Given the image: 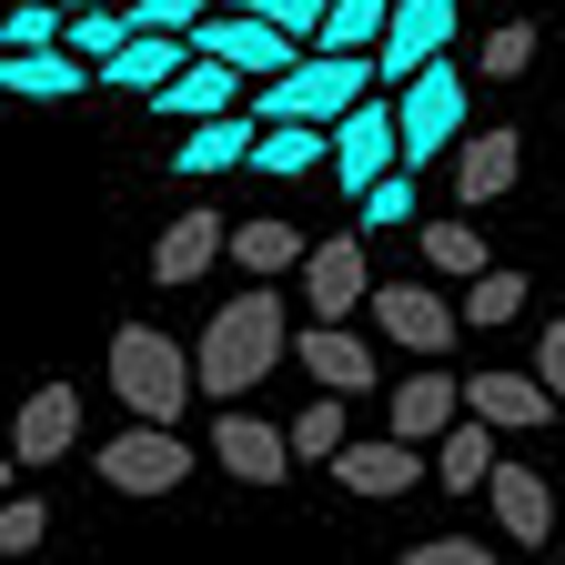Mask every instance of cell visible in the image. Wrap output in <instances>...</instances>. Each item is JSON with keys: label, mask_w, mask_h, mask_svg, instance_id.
<instances>
[{"label": "cell", "mask_w": 565, "mask_h": 565, "mask_svg": "<svg viewBox=\"0 0 565 565\" xmlns=\"http://www.w3.org/2000/svg\"><path fill=\"white\" fill-rule=\"evenodd\" d=\"M282 343H294V333H282V294H273V282H253L243 303H212L202 353H192V384L233 404L243 384H263V374L282 364Z\"/></svg>", "instance_id": "1"}, {"label": "cell", "mask_w": 565, "mask_h": 565, "mask_svg": "<svg viewBox=\"0 0 565 565\" xmlns=\"http://www.w3.org/2000/svg\"><path fill=\"white\" fill-rule=\"evenodd\" d=\"M111 394L141 424H182V404H192V353L172 333H152V323H121L111 333Z\"/></svg>", "instance_id": "2"}, {"label": "cell", "mask_w": 565, "mask_h": 565, "mask_svg": "<svg viewBox=\"0 0 565 565\" xmlns=\"http://www.w3.org/2000/svg\"><path fill=\"white\" fill-rule=\"evenodd\" d=\"M364 82H374V51H303L294 71H273V82L253 92V121H282V111L343 121L353 102H364Z\"/></svg>", "instance_id": "3"}, {"label": "cell", "mask_w": 565, "mask_h": 565, "mask_svg": "<svg viewBox=\"0 0 565 565\" xmlns=\"http://www.w3.org/2000/svg\"><path fill=\"white\" fill-rule=\"evenodd\" d=\"M394 141H404V172H435L445 141H465V71H445V51L394 82Z\"/></svg>", "instance_id": "4"}, {"label": "cell", "mask_w": 565, "mask_h": 565, "mask_svg": "<svg viewBox=\"0 0 565 565\" xmlns=\"http://www.w3.org/2000/svg\"><path fill=\"white\" fill-rule=\"evenodd\" d=\"M192 51L233 61L243 82H273V71H294V61H303V41L282 31V21H263V11H233V0H223V11H202V21H192Z\"/></svg>", "instance_id": "5"}, {"label": "cell", "mask_w": 565, "mask_h": 565, "mask_svg": "<svg viewBox=\"0 0 565 565\" xmlns=\"http://www.w3.org/2000/svg\"><path fill=\"white\" fill-rule=\"evenodd\" d=\"M182 475H192V445L172 435V424H141V414H131V435L102 445V484H111V494H172Z\"/></svg>", "instance_id": "6"}, {"label": "cell", "mask_w": 565, "mask_h": 565, "mask_svg": "<svg viewBox=\"0 0 565 565\" xmlns=\"http://www.w3.org/2000/svg\"><path fill=\"white\" fill-rule=\"evenodd\" d=\"M374 323H384V343H404V353H424V364H435V353L465 333V313L435 294V282H374Z\"/></svg>", "instance_id": "7"}, {"label": "cell", "mask_w": 565, "mask_h": 565, "mask_svg": "<svg viewBox=\"0 0 565 565\" xmlns=\"http://www.w3.org/2000/svg\"><path fill=\"white\" fill-rule=\"evenodd\" d=\"M333 475H343V494L394 505V494L424 484V445H404V435H343V445H333Z\"/></svg>", "instance_id": "8"}, {"label": "cell", "mask_w": 565, "mask_h": 565, "mask_svg": "<svg viewBox=\"0 0 565 565\" xmlns=\"http://www.w3.org/2000/svg\"><path fill=\"white\" fill-rule=\"evenodd\" d=\"M445 41H455V0H394V21L374 41V82H414Z\"/></svg>", "instance_id": "9"}, {"label": "cell", "mask_w": 565, "mask_h": 565, "mask_svg": "<svg viewBox=\"0 0 565 565\" xmlns=\"http://www.w3.org/2000/svg\"><path fill=\"white\" fill-rule=\"evenodd\" d=\"M303 303L313 323H353L374 294H364V233H343V243H303Z\"/></svg>", "instance_id": "10"}, {"label": "cell", "mask_w": 565, "mask_h": 565, "mask_svg": "<svg viewBox=\"0 0 565 565\" xmlns=\"http://www.w3.org/2000/svg\"><path fill=\"white\" fill-rule=\"evenodd\" d=\"M404 162V141H394V102H353L343 121H333V172H343V192H364L374 172H394Z\"/></svg>", "instance_id": "11"}, {"label": "cell", "mask_w": 565, "mask_h": 565, "mask_svg": "<svg viewBox=\"0 0 565 565\" xmlns=\"http://www.w3.org/2000/svg\"><path fill=\"white\" fill-rule=\"evenodd\" d=\"M212 465H223L233 484H282V475H294V435L263 424V414H223V424H212Z\"/></svg>", "instance_id": "12"}, {"label": "cell", "mask_w": 565, "mask_h": 565, "mask_svg": "<svg viewBox=\"0 0 565 565\" xmlns=\"http://www.w3.org/2000/svg\"><path fill=\"white\" fill-rule=\"evenodd\" d=\"M71 445H82V394H71V384H31V404H21V424H11V455H21V475L61 465Z\"/></svg>", "instance_id": "13"}, {"label": "cell", "mask_w": 565, "mask_h": 565, "mask_svg": "<svg viewBox=\"0 0 565 565\" xmlns=\"http://www.w3.org/2000/svg\"><path fill=\"white\" fill-rule=\"evenodd\" d=\"M465 414H484L494 435H535V424H555L565 404L545 394V374H465Z\"/></svg>", "instance_id": "14"}, {"label": "cell", "mask_w": 565, "mask_h": 565, "mask_svg": "<svg viewBox=\"0 0 565 565\" xmlns=\"http://www.w3.org/2000/svg\"><path fill=\"white\" fill-rule=\"evenodd\" d=\"M294 364H303V374H313L323 394H364V384H384L353 323H303V333H294Z\"/></svg>", "instance_id": "15"}, {"label": "cell", "mask_w": 565, "mask_h": 565, "mask_svg": "<svg viewBox=\"0 0 565 565\" xmlns=\"http://www.w3.org/2000/svg\"><path fill=\"white\" fill-rule=\"evenodd\" d=\"M182 61H192V31H121V51L92 71V82H111V92H162Z\"/></svg>", "instance_id": "16"}, {"label": "cell", "mask_w": 565, "mask_h": 565, "mask_svg": "<svg viewBox=\"0 0 565 565\" xmlns=\"http://www.w3.org/2000/svg\"><path fill=\"white\" fill-rule=\"evenodd\" d=\"M141 102L172 111V121H202V111H233V102H243V71H233V61H212V51H192L172 82H162V92H141Z\"/></svg>", "instance_id": "17"}, {"label": "cell", "mask_w": 565, "mask_h": 565, "mask_svg": "<svg viewBox=\"0 0 565 565\" xmlns=\"http://www.w3.org/2000/svg\"><path fill=\"white\" fill-rule=\"evenodd\" d=\"M484 494H494V525H505L515 545H545V535H555V494H545V475H535V465H505V455H494Z\"/></svg>", "instance_id": "18"}, {"label": "cell", "mask_w": 565, "mask_h": 565, "mask_svg": "<svg viewBox=\"0 0 565 565\" xmlns=\"http://www.w3.org/2000/svg\"><path fill=\"white\" fill-rule=\"evenodd\" d=\"M313 162H333V121L282 111V121L253 131V172H263V182H294V172H313Z\"/></svg>", "instance_id": "19"}, {"label": "cell", "mask_w": 565, "mask_h": 565, "mask_svg": "<svg viewBox=\"0 0 565 565\" xmlns=\"http://www.w3.org/2000/svg\"><path fill=\"white\" fill-rule=\"evenodd\" d=\"M253 131H263L253 111H202V121L172 141V172H192V182H202V172H233V162H253Z\"/></svg>", "instance_id": "20"}, {"label": "cell", "mask_w": 565, "mask_h": 565, "mask_svg": "<svg viewBox=\"0 0 565 565\" xmlns=\"http://www.w3.org/2000/svg\"><path fill=\"white\" fill-rule=\"evenodd\" d=\"M515 172H525V131H465V152H455V202L515 192Z\"/></svg>", "instance_id": "21"}, {"label": "cell", "mask_w": 565, "mask_h": 565, "mask_svg": "<svg viewBox=\"0 0 565 565\" xmlns=\"http://www.w3.org/2000/svg\"><path fill=\"white\" fill-rule=\"evenodd\" d=\"M212 263H223V212H182V223H162V243H152V282H202Z\"/></svg>", "instance_id": "22"}, {"label": "cell", "mask_w": 565, "mask_h": 565, "mask_svg": "<svg viewBox=\"0 0 565 565\" xmlns=\"http://www.w3.org/2000/svg\"><path fill=\"white\" fill-rule=\"evenodd\" d=\"M92 82V61L82 51H61V41H41V51H11L0 41V92H41V102H71Z\"/></svg>", "instance_id": "23"}, {"label": "cell", "mask_w": 565, "mask_h": 565, "mask_svg": "<svg viewBox=\"0 0 565 565\" xmlns=\"http://www.w3.org/2000/svg\"><path fill=\"white\" fill-rule=\"evenodd\" d=\"M455 414H465V384H445V374H404L394 384V435L404 445H435Z\"/></svg>", "instance_id": "24"}, {"label": "cell", "mask_w": 565, "mask_h": 565, "mask_svg": "<svg viewBox=\"0 0 565 565\" xmlns=\"http://www.w3.org/2000/svg\"><path fill=\"white\" fill-rule=\"evenodd\" d=\"M223 253H233L253 282H282V273H303V233H294V223H273V212H263V223H233V233H223Z\"/></svg>", "instance_id": "25"}, {"label": "cell", "mask_w": 565, "mask_h": 565, "mask_svg": "<svg viewBox=\"0 0 565 565\" xmlns=\"http://www.w3.org/2000/svg\"><path fill=\"white\" fill-rule=\"evenodd\" d=\"M435 445H445V455L424 465V475H445V494H465V484H484V475H494V424H484V414H455Z\"/></svg>", "instance_id": "26"}, {"label": "cell", "mask_w": 565, "mask_h": 565, "mask_svg": "<svg viewBox=\"0 0 565 565\" xmlns=\"http://www.w3.org/2000/svg\"><path fill=\"white\" fill-rule=\"evenodd\" d=\"M394 21V0H323V21H313V51H374Z\"/></svg>", "instance_id": "27"}, {"label": "cell", "mask_w": 565, "mask_h": 565, "mask_svg": "<svg viewBox=\"0 0 565 565\" xmlns=\"http://www.w3.org/2000/svg\"><path fill=\"white\" fill-rule=\"evenodd\" d=\"M455 313H465V323H484V333H494V323H515V313H525V273H505V263L465 273V303H455Z\"/></svg>", "instance_id": "28"}, {"label": "cell", "mask_w": 565, "mask_h": 565, "mask_svg": "<svg viewBox=\"0 0 565 565\" xmlns=\"http://www.w3.org/2000/svg\"><path fill=\"white\" fill-rule=\"evenodd\" d=\"M121 31H131V11H121V0H102V11H61V51H82L92 71L121 51Z\"/></svg>", "instance_id": "29"}, {"label": "cell", "mask_w": 565, "mask_h": 565, "mask_svg": "<svg viewBox=\"0 0 565 565\" xmlns=\"http://www.w3.org/2000/svg\"><path fill=\"white\" fill-rule=\"evenodd\" d=\"M424 263L465 282V273H484L494 253H484V233H475V223H424Z\"/></svg>", "instance_id": "30"}, {"label": "cell", "mask_w": 565, "mask_h": 565, "mask_svg": "<svg viewBox=\"0 0 565 565\" xmlns=\"http://www.w3.org/2000/svg\"><path fill=\"white\" fill-rule=\"evenodd\" d=\"M282 435H294V455H313V465H333V445H343V394H313L294 424H282Z\"/></svg>", "instance_id": "31"}, {"label": "cell", "mask_w": 565, "mask_h": 565, "mask_svg": "<svg viewBox=\"0 0 565 565\" xmlns=\"http://www.w3.org/2000/svg\"><path fill=\"white\" fill-rule=\"evenodd\" d=\"M0 41H11V51L61 41V0H0Z\"/></svg>", "instance_id": "32"}, {"label": "cell", "mask_w": 565, "mask_h": 565, "mask_svg": "<svg viewBox=\"0 0 565 565\" xmlns=\"http://www.w3.org/2000/svg\"><path fill=\"white\" fill-rule=\"evenodd\" d=\"M353 202H364V233H384V223H414V182H404V162H394V172H374Z\"/></svg>", "instance_id": "33"}, {"label": "cell", "mask_w": 565, "mask_h": 565, "mask_svg": "<svg viewBox=\"0 0 565 565\" xmlns=\"http://www.w3.org/2000/svg\"><path fill=\"white\" fill-rule=\"evenodd\" d=\"M51 535V505H41V494H0V555H31Z\"/></svg>", "instance_id": "34"}, {"label": "cell", "mask_w": 565, "mask_h": 565, "mask_svg": "<svg viewBox=\"0 0 565 565\" xmlns=\"http://www.w3.org/2000/svg\"><path fill=\"white\" fill-rule=\"evenodd\" d=\"M121 11H131V31H192L212 0H121Z\"/></svg>", "instance_id": "35"}, {"label": "cell", "mask_w": 565, "mask_h": 565, "mask_svg": "<svg viewBox=\"0 0 565 565\" xmlns=\"http://www.w3.org/2000/svg\"><path fill=\"white\" fill-rule=\"evenodd\" d=\"M525 61H535V31H525V21L484 41V71H494V82H525Z\"/></svg>", "instance_id": "36"}, {"label": "cell", "mask_w": 565, "mask_h": 565, "mask_svg": "<svg viewBox=\"0 0 565 565\" xmlns=\"http://www.w3.org/2000/svg\"><path fill=\"white\" fill-rule=\"evenodd\" d=\"M233 11H263V21H282L303 51H313V21H323V0H233Z\"/></svg>", "instance_id": "37"}, {"label": "cell", "mask_w": 565, "mask_h": 565, "mask_svg": "<svg viewBox=\"0 0 565 565\" xmlns=\"http://www.w3.org/2000/svg\"><path fill=\"white\" fill-rule=\"evenodd\" d=\"M494 545H475V535H424V545H404V565H484Z\"/></svg>", "instance_id": "38"}, {"label": "cell", "mask_w": 565, "mask_h": 565, "mask_svg": "<svg viewBox=\"0 0 565 565\" xmlns=\"http://www.w3.org/2000/svg\"><path fill=\"white\" fill-rule=\"evenodd\" d=\"M535 374H545V394L565 404V323H545V343H535Z\"/></svg>", "instance_id": "39"}, {"label": "cell", "mask_w": 565, "mask_h": 565, "mask_svg": "<svg viewBox=\"0 0 565 565\" xmlns=\"http://www.w3.org/2000/svg\"><path fill=\"white\" fill-rule=\"evenodd\" d=\"M11 475H21V455H11V445H0V494H11Z\"/></svg>", "instance_id": "40"}, {"label": "cell", "mask_w": 565, "mask_h": 565, "mask_svg": "<svg viewBox=\"0 0 565 565\" xmlns=\"http://www.w3.org/2000/svg\"><path fill=\"white\" fill-rule=\"evenodd\" d=\"M61 11H102V0H61Z\"/></svg>", "instance_id": "41"}, {"label": "cell", "mask_w": 565, "mask_h": 565, "mask_svg": "<svg viewBox=\"0 0 565 565\" xmlns=\"http://www.w3.org/2000/svg\"><path fill=\"white\" fill-rule=\"evenodd\" d=\"M515 11H525V0H515Z\"/></svg>", "instance_id": "42"}]
</instances>
